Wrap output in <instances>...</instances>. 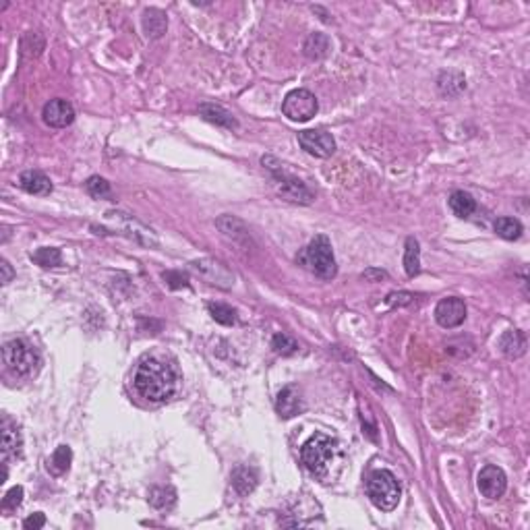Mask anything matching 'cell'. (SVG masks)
Here are the masks:
<instances>
[{
  "mask_svg": "<svg viewBox=\"0 0 530 530\" xmlns=\"http://www.w3.org/2000/svg\"><path fill=\"white\" fill-rule=\"evenodd\" d=\"M271 348L282 357H290L298 350V342L292 340L290 335H286V333H276L273 340H271Z\"/></svg>",
  "mask_w": 530,
  "mask_h": 530,
  "instance_id": "obj_29",
  "label": "cell"
},
{
  "mask_svg": "<svg viewBox=\"0 0 530 530\" xmlns=\"http://www.w3.org/2000/svg\"><path fill=\"white\" fill-rule=\"evenodd\" d=\"M42 118L52 129H65L75 121V108L66 99H50L42 110Z\"/></svg>",
  "mask_w": 530,
  "mask_h": 530,
  "instance_id": "obj_11",
  "label": "cell"
},
{
  "mask_svg": "<svg viewBox=\"0 0 530 530\" xmlns=\"http://www.w3.org/2000/svg\"><path fill=\"white\" fill-rule=\"evenodd\" d=\"M450 207H452V211H454L458 218H468V216H472V211L476 209V201L472 199L470 193H466V191H454L452 197H450Z\"/></svg>",
  "mask_w": 530,
  "mask_h": 530,
  "instance_id": "obj_22",
  "label": "cell"
},
{
  "mask_svg": "<svg viewBox=\"0 0 530 530\" xmlns=\"http://www.w3.org/2000/svg\"><path fill=\"white\" fill-rule=\"evenodd\" d=\"M319 110L317 98L309 90H292L282 104L284 116H288L295 123H307L311 121Z\"/></svg>",
  "mask_w": 530,
  "mask_h": 530,
  "instance_id": "obj_6",
  "label": "cell"
},
{
  "mask_svg": "<svg viewBox=\"0 0 530 530\" xmlns=\"http://www.w3.org/2000/svg\"><path fill=\"white\" fill-rule=\"evenodd\" d=\"M330 50V39L323 33H311L304 42V54L309 58H321Z\"/></svg>",
  "mask_w": 530,
  "mask_h": 530,
  "instance_id": "obj_24",
  "label": "cell"
},
{
  "mask_svg": "<svg viewBox=\"0 0 530 530\" xmlns=\"http://www.w3.org/2000/svg\"><path fill=\"white\" fill-rule=\"evenodd\" d=\"M44 524H46V516L42 512H37V514H33V516L23 520V529L25 530H37L42 529Z\"/></svg>",
  "mask_w": 530,
  "mask_h": 530,
  "instance_id": "obj_33",
  "label": "cell"
},
{
  "mask_svg": "<svg viewBox=\"0 0 530 530\" xmlns=\"http://www.w3.org/2000/svg\"><path fill=\"white\" fill-rule=\"evenodd\" d=\"M298 259L307 269H311L315 276H319L323 280H331L338 273V265H335V259H333L330 238L323 236V234L315 236Z\"/></svg>",
  "mask_w": 530,
  "mask_h": 530,
  "instance_id": "obj_3",
  "label": "cell"
},
{
  "mask_svg": "<svg viewBox=\"0 0 530 530\" xmlns=\"http://www.w3.org/2000/svg\"><path fill=\"white\" fill-rule=\"evenodd\" d=\"M166 27H168V19L160 8H147L143 13V30L147 35L160 37L162 33H166Z\"/></svg>",
  "mask_w": 530,
  "mask_h": 530,
  "instance_id": "obj_20",
  "label": "cell"
},
{
  "mask_svg": "<svg viewBox=\"0 0 530 530\" xmlns=\"http://www.w3.org/2000/svg\"><path fill=\"white\" fill-rule=\"evenodd\" d=\"M70 460H73V452H70V448H68V445H61V448L52 454V458L48 460V470H50L54 476H61V474L68 472V468H70Z\"/></svg>",
  "mask_w": 530,
  "mask_h": 530,
  "instance_id": "obj_23",
  "label": "cell"
},
{
  "mask_svg": "<svg viewBox=\"0 0 530 530\" xmlns=\"http://www.w3.org/2000/svg\"><path fill=\"white\" fill-rule=\"evenodd\" d=\"M366 495L381 512H392L400 503V485L390 470H375L366 481Z\"/></svg>",
  "mask_w": 530,
  "mask_h": 530,
  "instance_id": "obj_4",
  "label": "cell"
},
{
  "mask_svg": "<svg viewBox=\"0 0 530 530\" xmlns=\"http://www.w3.org/2000/svg\"><path fill=\"white\" fill-rule=\"evenodd\" d=\"M476 485H479V491H481V495L483 497H487V499H499V497L505 493V489H507V476H505V472H503L499 466L489 464V466H485V468L479 472Z\"/></svg>",
  "mask_w": 530,
  "mask_h": 530,
  "instance_id": "obj_10",
  "label": "cell"
},
{
  "mask_svg": "<svg viewBox=\"0 0 530 530\" xmlns=\"http://www.w3.org/2000/svg\"><path fill=\"white\" fill-rule=\"evenodd\" d=\"M149 501L158 510H170L174 505V501H176V493L172 489H168V487H156L149 493Z\"/></svg>",
  "mask_w": 530,
  "mask_h": 530,
  "instance_id": "obj_28",
  "label": "cell"
},
{
  "mask_svg": "<svg viewBox=\"0 0 530 530\" xmlns=\"http://www.w3.org/2000/svg\"><path fill=\"white\" fill-rule=\"evenodd\" d=\"M298 143L307 154H311L315 158H330L335 152V139L331 137V132L321 131V129L300 131L298 132Z\"/></svg>",
  "mask_w": 530,
  "mask_h": 530,
  "instance_id": "obj_8",
  "label": "cell"
},
{
  "mask_svg": "<svg viewBox=\"0 0 530 530\" xmlns=\"http://www.w3.org/2000/svg\"><path fill=\"white\" fill-rule=\"evenodd\" d=\"M363 278L366 282H379V280H383V278H388V273L386 271H381V269H366L363 273Z\"/></svg>",
  "mask_w": 530,
  "mask_h": 530,
  "instance_id": "obj_36",
  "label": "cell"
},
{
  "mask_svg": "<svg viewBox=\"0 0 530 530\" xmlns=\"http://www.w3.org/2000/svg\"><path fill=\"white\" fill-rule=\"evenodd\" d=\"M0 269H2V278H0V282H2V284H8V282L13 280V276H15L13 267L8 265L6 259H2V261H0Z\"/></svg>",
  "mask_w": 530,
  "mask_h": 530,
  "instance_id": "obj_35",
  "label": "cell"
},
{
  "mask_svg": "<svg viewBox=\"0 0 530 530\" xmlns=\"http://www.w3.org/2000/svg\"><path fill=\"white\" fill-rule=\"evenodd\" d=\"M19 187L30 193V195H37V197H46L52 193V183L46 174L37 172V170H27L19 176Z\"/></svg>",
  "mask_w": 530,
  "mask_h": 530,
  "instance_id": "obj_17",
  "label": "cell"
},
{
  "mask_svg": "<svg viewBox=\"0 0 530 530\" xmlns=\"http://www.w3.org/2000/svg\"><path fill=\"white\" fill-rule=\"evenodd\" d=\"M410 302H414V295H410V292H392L388 297V304L390 307H406Z\"/></svg>",
  "mask_w": 530,
  "mask_h": 530,
  "instance_id": "obj_32",
  "label": "cell"
},
{
  "mask_svg": "<svg viewBox=\"0 0 530 530\" xmlns=\"http://www.w3.org/2000/svg\"><path fill=\"white\" fill-rule=\"evenodd\" d=\"M191 269L197 271L199 276L203 280H207L209 284L214 286H220V288H232L234 284V273L222 261L218 259H211V257H203V259H197L191 264Z\"/></svg>",
  "mask_w": 530,
  "mask_h": 530,
  "instance_id": "obj_7",
  "label": "cell"
},
{
  "mask_svg": "<svg viewBox=\"0 0 530 530\" xmlns=\"http://www.w3.org/2000/svg\"><path fill=\"white\" fill-rule=\"evenodd\" d=\"M164 280H174V282H170V286L172 288H180V286H189V280H187V276H183V273H176V271H168L164 273Z\"/></svg>",
  "mask_w": 530,
  "mask_h": 530,
  "instance_id": "obj_34",
  "label": "cell"
},
{
  "mask_svg": "<svg viewBox=\"0 0 530 530\" xmlns=\"http://www.w3.org/2000/svg\"><path fill=\"white\" fill-rule=\"evenodd\" d=\"M32 259L37 265H42V267H58V265L63 264L61 251H58V249H48V247L37 249L32 255Z\"/></svg>",
  "mask_w": 530,
  "mask_h": 530,
  "instance_id": "obj_27",
  "label": "cell"
},
{
  "mask_svg": "<svg viewBox=\"0 0 530 530\" xmlns=\"http://www.w3.org/2000/svg\"><path fill=\"white\" fill-rule=\"evenodd\" d=\"M522 224H520V220H516V218H497L495 222V232L497 236H501V238H505V240H518L520 236H522Z\"/></svg>",
  "mask_w": 530,
  "mask_h": 530,
  "instance_id": "obj_25",
  "label": "cell"
},
{
  "mask_svg": "<svg viewBox=\"0 0 530 530\" xmlns=\"http://www.w3.org/2000/svg\"><path fill=\"white\" fill-rule=\"evenodd\" d=\"M232 487L238 495H249L257 487V472L249 466H238L232 472Z\"/></svg>",
  "mask_w": 530,
  "mask_h": 530,
  "instance_id": "obj_19",
  "label": "cell"
},
{
  "mask_svg": "<svg viewBox=\"0 0 530 530\" xmlns=\"http://www.w3.org/2000/svg\"><path fill=\"white\" fill-rule=\"evenodd\" d=\"M499 350L507 359H520L526 352V335L520 330H507L499 338Z\"/></svg>",
  "mask_w": 530,
  "mask_h": 530,
  "instance_id": "obj_18",
  "label": "cell"
},
{
  "mask_svg": "<svg viewBox=\"0 0 530 530\" xmlns=\"http://www.w3.org/2000/svg\"><path fill=\"white\" fill-rule=\"evenodd\" d=\"M404 269L410 278L419 276L421 271V247L417 238H406V249H404Z\"/></svg>",
  "mask_w": 530,
  "mask_h": 530,
  "instance_id": "obj_21",
  "label": "cell"
},
{
  "mask_svg": "<svg viewBox=\"0 0 530 530\" xmlns=\"http://www.w3.org/2000/svg\"><path fill=\"white\" fill-rule=\"evenodd\" d=\"M23 503V487H13L6 491V495L2 497V510L4 512H15L19 505Z\"/></svg>",
  "mask_w": 530,
  "mask_h": 530,
  "instance_id": "obj_31",
  "label": "cell"
},
{
  "mask_svg": "<svg viewBox=\"0 0 530 530\" xmlns=\"http://www.w3.org/2000/svg\"><path fill=\"white\" fill-rule=\"evenodd\" d=\"M199 114L216 125V127H222V129H228V131H236L238 129V121L234 118V114L228 112L224 106H218V104H201L199 106Z\"/></svg>",
  "mask_w": 530,
  "mask_h": 530,
  "instance_id": "obj_15",
  "label": "cell"
},
{
  "mask_svg": "<svg viewBox=\"0 0 530 530\" xmlns=\"http://www.w3.org/2000/svg\"><path fill=\"white\" fill-rule=\"evenodd\" d=\"M435 319L445 330L462 326L464 319H466V304H464L462 298L448 297L439 300L435 307Z\"/></svg>",
  "mask_w": 530,
  "mask_h": 530,
  "instance_id": "obj_9",
  "label": "cell"
},
{
  "mask_svg": "<svg viewBox=\"0 0 530 530\" xmlns=\"http://www.w3.org/2000/svg\"><path fill=\"white\" fill-rule=\"evenodd\" d=\"M0 448H2V460L21 458L23 437H21V431L17 427V423H13L8 417L2 419V441H0Z\"/></svg>",
  "mask_w": 530,
  "mask_h": 530,
  "instance_id": "obj_14",
  "label": "cell"
},
{
  "mask_svg": "<svg viewBox=\"0 0 530 530\" xmlns=\"http://www.w3.org/2000/svg\"><path fill=\"white\" fill-rule=\"evenodd\" d=\"M276 410L282 419H292L302 410V398L297 386H286L276 400Z\"/></svg>",
  "mask_w": 530,
  "mask_h": 530,
  "instance_id": "obj_16",
  "label": "cell"
},
{
  "mask_svg": "<svg viewBox=\"0 0 530 530\" xmlns=\"http://www.w3.org/2000/svg\"><path fill=\"white\" fill-rule=\"evenodd\" d=\"M108 218L110 220H114L123 230H127V234L135 238L137 242H141V245H147V247H156L158 245V238H156V234L154 230H149V228H145L141 222H137L135 218H131L129 214H123V211H110L108 214Z\"/></svg>",
  "mask_w": 530,
  "mask_h": 530,
  "instance_id": "obj_13",
  "label": "cell"
},
{
  "mask_svg": "<svg viewBox=\"0 0 530 530\" xmlns=\"http://www.w3.org/2000/svg\"><path fill=\"white\" fill-rule=\"evenodd\" d=\"M271 172H273V178L280 183V193L282 197H286L288 201H295V203H311V191L297 180L295 176H288L286 172H282V168H276V166H267Z\"/></svg>",
  "mask_w": 530,
  "mask_h": 530,
  "instance_id": "obj_12",
  "label": "cell"
},
{
  "mask_svg": "<svg viewBox=\"0 0 530 530\" xmlns=\"http://www.w3.org/2000/svg\"><path fill=\"white\" fill-rule=\"evenodd\" d=\"M207 311H209V315H211L218 323H222V326H234V323L238 321L236 311H234L232 307H228V304L209 302V304H207Z\"/></svg>",
  "mask_w": 530,
  "mask_h": 530,
  "instance_id": "obj_26",
  "label": "cell"
},
{
  "mask_svg": "<svg viewBox=\"0 0 530 530\" xmlns=\"http://www.w3.org/2000/svg\"><path fill=\"white\" fill-rule=\"evenodd\" d=\"M2 361L13 375L30 377L37 371L39 355L35 352V348L30 342L17 338V340H11L2 346Z\"/></svg>",
  "mask_w": 530,
  "mask_h": 530,
  "instance_id": "obj_5",
  "label": "cell"
},
{
  "mask_svg": "<svg viewBox=\"0 0 530 530\" xmlns=\"http://www.w3.org/2000/svg\"><path fill=\"white\" fill-rule=\"evenodd\" d=\"M335 448H338L335 439H331L323 433H315L300 448V460L313 476L326 479L331 460L335 456Z\"/></svg>",
  "mask_w": 530,
  "mask_h": 530,
  "instance_id": "obj_2",
  "label": "cell"
},
{
  "mask_svg": "<svg viewBox=\"0 0 530 530\" xmlns=\"http://www.w3.org/2000/svg\"><path fill=\"white\" fill-rule=\"evenodd\" d=\"M85 189L92 197L96 199H110L112 197V189H110V183L101 176H92L87 183H85Z\"/></svg>",
  "mask_w": 530,
  "mask_h": 530,
  "instance_id": "obj_30",
  "label": "cell"
},
{
  "mask_svg": "<svg viewBox=\"0 0 530 530\" xmlns=\"http://www.w3.org/2000/svg\"><path fill=\"white\" fill-rule=\"evenodd\" d=\"M178 371L172 363H168L160 357H147L143 359L132 377V386L149 402H166L178 392Z\"/></svg>",
  "mask_w": 530,
  "mask_h": 530,
  "instance_id": "obj_1",
  "label": "cell"
}]
</instances>
